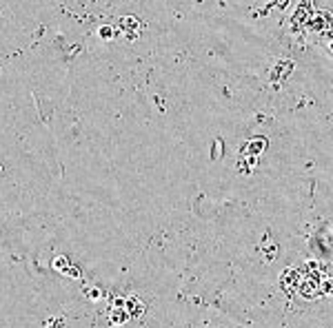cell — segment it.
Returning <instances> with one entry per match:
<instances>
[{
	"label": "cell",
	"mask_w": 333,
	"mask_h": 328,
	"mask_svg": "<svg viewBox=\"0 0 333 328\" xmlns=\"http://www.w3.org/2000/svg\"><path fill=\"white\" fill-rule=\"evenodd\" d=\"M266 149V138H253L251 142H247L245 147H242V153H245V151H249V157H256L258 153H262V151Z\"/></svg>",
	"instance_id": "obj_2"
},
{
	"label": "cell",
	"mask_w": 333,
	"mask_h": 328,
	"mask_svg": "<svg viewBox=\"0 0 333 328\" xmlns=\"http://www.w3.org/2000/svg\"><path fill=\"white\" fill-rule=\"evenodd\" d=\"M98 36H100L102 40H111L113 36H116V29H113V27H100L98 29Z\"/></svg>",
	"instance_id": "obj_3"
},
{
	"label": "cell",
	"mask_w": 333,
	"mask_h": 328,
	"mask_svg": "<svg viewBox=\"0 0 333 328\" xmlns=\"http://www.w3.org/2000/svg\"><path fill=\"white\" fill-rule=\"evenodd\" d=\"M84 293H87V297H92V300H96V297L100 295V290H98V288H87V290H84Z\"/></svg>",
	"instance_id": "obj_4"
},
{
	"label": "cell",
	"mask_w": 333,
	"mask_h": 328,
	"mask_svg": "<svg viewBox=\"0 0 333 328\" xmlns=\"http://www.w3.org/2000/svg\"><path fill=\"white\" fill-rule=\"evenodd\" d=\"M280 284L287 295H298L305 300H316V297L329 293L331 277L329 269L320 262H302L300 266L284 271Z\"/></svg>",
	"instance_id": "obj_1"
}]
</instances>
